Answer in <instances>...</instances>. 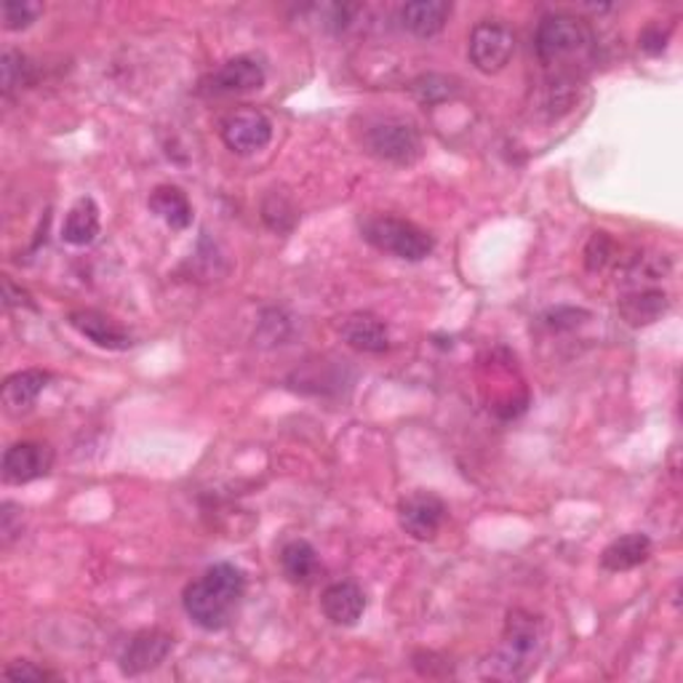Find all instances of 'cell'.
<instances>
[{
    "label": "cell",
    "instance_id": "2",
    "mask_svg": "<svg viewBox=\"0 0 683 683\" xmlns=\"http://www.w3.org/2000/svg\"><path fill=\"white\" fill-rule=\"evenodd\" d=\"M545 649V628L542 620L529 611H510L507 614L505 635L497 652L486 662V673L491 679L503 681H518L526 679L531 670L537 668L539 654Z\"/></svg>",
    "mask_w": 683,
    "mask_h": 683
},
{
    "label": "cell",
    "instance_id": "16",
    "mask_svg": "<svg viewBox=\"0 0 683 683\" xmlns=\"http://www.w3.org/2000/svg\"><path fill=\"white\" fill-rule=\"evenodd\" d=\"M452 17V3L444 0H416L401 9V24L416 38H433L446 28Z\"/></svg>",
    "mask_w": 683,
    "mask_h": 683
},
{
    "label": "cell",
    "instance_id": "8",
    "mask_svg": "<svg viewBox=\"0 0 683 683\" xmlns=\"http://www.w3.org/2000/svg\"><path fill=\"white\" fill-rule=\"evenodd\" d=\"M272 139V123L259 110H236L223 121V142L232 153L253 155Z\"/></svg>",
    "mask_w": 683,
    "mask_h": 683
},
{
    "label": "cell",
    "instance_id": "28",
    "mask_svg": "<svg viewBox=\"0 0 683 683\" xmlns=\"http://www.w3.org/2000/svg\"><path fill=\"white\" fill-rule=\"evenodd\" d=\"M668 45V32H662L660 24H652V28H646L641 32V49L646 51V54H662Z\"/></svg>",
    "mask_w": 683,
    "mask_h": 683
},
{
    "label": "cell",
    "instance_id": "18",
    "mask_svg": "<svg viewBox=\"0 0 683 683\" xmlns=\"http://www.w3.org/2000/svg\"><path fill=\"white\" fill-rule=\"evenodd\" d=\"M149 211L172 227V230H187L193 225V206L179 187L161 185L149 195Z\"/></svg>",
    "mask_w": 683,
    "mask_h": 683
},
{
    "label": "cell",
    "instance_id": "20",
    "mask_svg": "<svg viewBox=\"0 0 683 683\" xmlns=\"http://www.w3.org/2000/svg\"><path fill=\"white\" fill-rule=\"evenodd\" d=\"M281 569L286 580L304 584L318 575V552L308 539H291L281 550Z\"/></svg>",
    "mask_w": 683,
    "mask_h": 683
},
{
    "label": "cell",
    "instance_id": "7",
    "mask_svg": "<svg viewBox=\"0 0 683 683\" xmlns=\"http://www.w3.org/2000/svg\"><path fill=\"white\" fill-rule=\"evenodd\" d=\"M446 516V503L433 491H414L408 494V497H403L399 505L401 529L412 539H420V542L435 539Z\"/></svg>",
    "mask_w": 683,
    "mask_h": 683
},
{
    "label": "cell",
    "instance_id": "24",
    "mask_svg": "<svg viewBox=\"0 0 683 683\" xmlns=\"http://www.w3.org/2000/svg\"><path fill=\"white\" fill-rule=\"evenodd\" d=\"M43 14V6L35 0H6L3 3V28L17 32L28 30L38 17Z\"/></svg>",
    "mask_w": 683,
    "mask_h": 683
},
{
    "label": "cell",
    "instance_id": "27",
    "mask_svg": "<svg viewBox=\"0 0 683 683\" xmlns=\"http://www.w3.org/2000/svg\"><path fill=\"white\" fill-rule=\"evenodd\" d=\"M609 253H611L609 238L603 236V232H598V236L590 240V246H588V268L590 270H601L603 265H607Z\"/></svg>",
    "mask_w": 683,
    "mask_h": 683
},
{
    "label": "cell",
    "instance_id": "1",
    "mask_svg": "<svg viewBox=\"0 0 683 683\" xmlns=\"http://www.w3.org/2000/svg\"><path fill=\"white\" fill-rule=\"evenodd\" d=\"M246 596V577L238 566L214 563L182 593L187 617L204 630H223L232 622Z\"/></svg>",
    "mask_w": 683,
    "mask_h": 683
},
{
    "label": "cell",
    "instance_id": "23",
    "mask_svg": "<svg viewBox=\"0 0 683 683\" xmlns=\"http://www.w3.org/2000/svg\"><path fill=\"white\" fill-rule=\"evenodd\" d=\"M412 91H414V96L422 104H438V102L448 100V96H452L454 91H457V86H454L452 77L427 73V75L416 77Z\"/></svg>",
    "mask_w": 683,
    "mask_h": 683
},
{
    "label": "cell",
    "instance_id": "29",
    "mask_svg": "<svg viewBox=\"0 0 683 683\" xmlns=\"http://www.w3.org/2000/svg\"><path fill=\"white\" fill-rule=\"evenodd\" d=\"M3 294H6V304H9V308H17V304H19V308H22V304H28V308H32L28 291L17 289L11 278H3Z\"/></svg>",
    "mask_w": 683,
    "mask_h": 683
},
{
    "label": "cell",
    "instance_id": "26",
    "mask_svg": "<svg viewBox=\"0 0 683 683\" xmlns=\"http://www.w3.org/2000/svg\"><path fill=\"white\" fill-rule=\"evenodd\" d=\"M0 535H3V545H9L17 535H22V510H19L17 505H3V513H0Z\"/></svg>",
    "mask_w": 683,
    "mask_h": 683
},
{
    "label": "cell",
    "instance_id": "25",
    "mask_svg": "<svg viewBox=\"0 0 683 683\" xmlns=\"http://www.w3.org/2000/svg\"><path fill=\"white\" fill-rule=\"evenodd\" d=\"M3 675L11 681H54L56 679L51 670L32 665V662H28V660H19V662H14V665H9L3 670Z\"/></svg>",
    "mask_w": 683,
    "mask_h": 683
},
{
    "label": "cell",
    "instance_id": "13",
    "mask_svg": "<svg viewBox=\"0 0 683 683\" xmlns=\"http://www.w3.org/2000/svg\"><path fill=\"white\" fill-rule=\"evenodd\" d=\"M321 609L329 622L340 624V628H353L366 611V596L355 582L342 580L329 584L321 596Z\"/></svg>",
    "mask_w": 683,
    "mask_h": 683
},
{
    "label": "cell",
    "instance_id": "21",
    "mask_svg": "<svg viewBox=\"0 0 683 683\" xmlns=\"http://www.w3.org/2000/svg\"><path fill=\"white\" fill-rule=\"evenodd\" d=\"M668 310V294L649 289L639 291V294L624 297L620 302V312L630 327H649V323L660 321Z\"/></svg>",
    "mask_w": 683,
    "mask_h": 683
},
{
    "label": "cell",
    "instance_id": "6",
    "mask_svg": "<svg viewBox=\"0 0 683 683\" xmlns=\"http://www.w3.org/2000/svg\"><path fill=\"white\" fill-rule=\"evenodd\" d=\"M467 54H470V62L476 64V70L494 75L510 64L513 54H516V35L499 22H480L470 32Z\"/></svg>",
    "mask_w": 683,
    "mask_h": 683
},
{
    "label": "cell",
    "instance_id": "11",
    "mask_svg": "<svg viewBox=\"0 0 683 683\" xmlns=\"http://www.w3.org/2000/svg\"><path fill=\"white\" fill-rule=\"evenodd\" d=\"M174 639L164 630H142L136 633L128 646L121 654V673L123 675H142L147 670H155L161 662L172 654Z\"/></svg>",
    "mask_w": 683,
    "mask_h": 683
},
{
    "label": "cell",
    "instance_id": "15",
    "mask_svg": "<svg viewBox=\"0 0 683 683\" xmlns=\"http://www.w3.org/2000/svg\"><path fill=\"white\" fill-rule=\"evenodd\" d=\"M49 382H51V374L41 372V369H24V372L11 374L9 380L3 382V393H0L6 412L9 414L28 412Z\"/></svg>",
    "mask_w": 683,
    "mask_h": 683
},
{
    "label": "cell",
    "instance_id": "4",
    "mask_svg": "<svg viewBox=\"0 0 683 683\" xmlns=\"http://www.w3.org/2000/svg\"><path fill=\"white\" fill-rule=\"evenodd\" d=\"M363 142H366L369 153L387 161V164L408 166L422 155V136L416 126L406 118H395V115L369 123Z\"/></svg>",
    "mask_w": 683,
    "mask_h": 683
},
{
    "label": "cell",
    "instance_id": "22",
    "mask_svg": "<svg viewBox=\"0 0 683 683\" xmlns=\"http://www.w3.org/2000/svg\"><path fill=\"white\" fill-rule=\"evenodd\" d=\"M0 73H3V94L11 96L14 91L30 86L35 81V70H32L30 60L19 51H6L0 60Z\"/></svg>",
    "mask_w": 683,
    "mask_h": 683
},
{
    "label": "cell",
    "instance_id": "19",
    "mask_svg": "<svg viewBox=\"0 0 683 683\" xmlns=\"http://www.w3.org/2000/svg\"><path fill=\"white\" fill-rule=\"evenodd\" d=\"M100 206L94 198H81L70 208L62 225V238L70 246H89L100 236Z\"/></svg>",
    "mask_w": 683,
    "mask_h": 683
},
{
    "label": "cell",
    "instance_id": "9",
    "mask_svg": "<svg viewBox=\"0 0 683 683\" xmlns=\"http://www.w3.org/2000/svg\"><path fill=\"white\" fill-rule=\"evenodd\" d=\"M51 465H54V452L51 446L38 444V441H22L6 448L3 454V480L6 484H30L49 476Z\"/></svg>",
    "mask_w": 683,
    "mask_h": 683
},
{
    "label": "cell",
    "instance_id": "3",
    "mask_svg": "<svg viewBox=\"0 0 683 683\" xmlns=\"http://www.w3.org/2000/svg\"><path fill=\"white\" fill-rule=\"evenodd\" d=\"M363 238L374 246V249L393 253V257L406 259V262H422L427 259L435 249V240L431 232H425L422 227L401 217H369L361 227Z\"/></svg>",
    "mask_w": 683,
    "mask_h": 683
},
{
    "label": "cell",
    "instance_id": "12",
    "mask_svg": "<svg viewBox=\"0 0 683 683\" xmlns=\"http://www.w3.org/2000/svg\"><path fill=\"white\" fill-rule=\"evenodd\" d=\"M70 327H73L77 334L86 337L89 342H94L96 348L102 350H113V353H123L134 344L132 334L115 323L113 318L102 315L96 310H75L70 312Z\"/></svg>",
    "mask_w": 683,
    "mask_h": 683
},
{
    "label": "cell",
    "instance_id": "17",
    "mask_svg": "<svg viewBox=\"0 0 683 683\" xmlns=\"http://www.w3.org/2000/svg\"><path fill=\"white\" fill-rule=\"evenodd\" d=\"M652 556V539L646 535H624L601 552V566L607 571H630L646 563Z\"/></svg>",
    "mask_w": 683,
    "mask_h": 683
},
{
    "label": "cell",
    "instance_id": "5",
    "mask_svg": "<svg viewBox=\"0 0 683 683\" xmlns=\"http://www.w3.org/2000/svg\"><path fill=\"white\" fill-rule=\"evenodd\" d=\"M593 41L588 22L571 14H548L535 32L537 56L545 64L561 62L566 56L580 54Z\"/></svg>",
    "mask_w": 683,
    "mask_h": 683
},
{
    "label": "cell",
    "instance_id": "14",
    "mask_svg": "<svg viewBox=\"0 0 683 683\" xmlns=\"http://www.w3.org/2000/svg\"><path fill=\"white\" fill-rule=\"evenodd\" d=\"M342 340L353 350L372 355L385 353L390 348L387 327L376 315H369V312H355V315H350L342 323Z\"/></svg>",
    "mask_w": 683,
    "mask_h": 683
},
{
    "label": "cell",
    "instance_id": "10",
    "mask_svg": "<svg viewBox=\"0 0 683 683\" xmlns=\"http://www.w3.org/2000/svg\"><path fill=\"white\" fill-rule=\"evenodd\" d=\"M206 91L214 96L230 94H249L265 86V68L253 56H236L219 64L211 75L206 77Z\"/></svg>",
    "mask_w": 683,
    "mask_h": 683
}]
</instances>
